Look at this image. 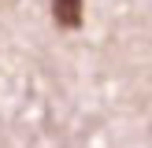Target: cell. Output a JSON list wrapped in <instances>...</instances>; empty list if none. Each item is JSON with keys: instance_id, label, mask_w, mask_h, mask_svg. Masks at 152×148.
<instances>
[{"instance_id": "6da1fadb", "label": "cell", "mask_w": 152, "mask_h": 148, "mask_svg": "<svg viewBox=\"0 0 152 148\" xmlns=\"http://www.w3.org/2000/svg\"><path fill=\"white\" fill-rule=\"evenodd\" d=\"M52 19L63 30H78L82 26V0H52Z\"/></svg>"}]
</instances>
